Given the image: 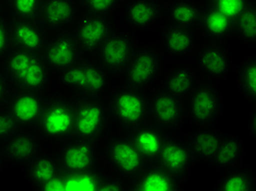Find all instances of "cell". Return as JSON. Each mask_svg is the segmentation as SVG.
I'll return each mask as SVG.
<instances>
[{
    "instance_id": "obj_16",
    "label": "cell",
    "mask_w": 256,
    "mask_h": 191,
    "mask_svg": "<svg viewBox=\"0 0 256 191\" xmlns=\"http://www.w3.org/2000/svg\"><path fill=\"white\" fill-rule=\"evenodd\" d=\"M149 113L154 123L162 129H173L183 118V105L181 98L171 94L166 90L158 91L151 97Z\"/></svg>"
},
{
    "instance_id": "obj_43",
    "label": "cell",
    "mask_w": 256,
    "mask_h": 191,
    "mask_svg": "<svg viewBox=\"0 0 256 191\" xmlns=\"http://www.w3.org/2000/svg\"><path fill=\"white\" fill-rule=\"evenodd\" d=\"M4 158H2V155H0V173L2 172V170H4Z\"/></svg>"
},
{
    "instance_id": "obj_32",
    "label": "cell",
    "mask_w": 256,
    "mask_h": 191,
    "mask_svg": "<svg viewBox=\"0 0 256 191\" xmlns=\"http://www.w3.org/2000/svg\"><path fill=\"white\" fill-rule=\"evenodd\" d=\"M196 85V74L190 67L174 68L166 74V90L178 98L190 94Z\"/></svg>"
},
{
    "instance_id": "obj_17",
    "label": "cell",
    "mask_w": 256,
    "mask_h": 191,
    "mask_svg": "<svg viewBox=\"0 0 256 191\" xmlns=\"http://www.w3.org/2000/svg\"><path fill=\"white\" fill-rule=\"evenodd\" d=\"M160 19L161 7L156 0H128L124 5L123 20L132 30H147Z\"/></svg>"
},
{
    "instance_id": "obj_24",
    "label": "cell",
    "mask_w": 256,
    "mask_h": 191,
    "mask_svg": "<svg viewBox=\"0 0 256 191\" xmlns=\"http://www.w3.org/2000/svg\"><path fill=\"white\" fill-rule=\"evenodd\" d=\"M198 26L202 34L216 40H226L234 36V19L210 5L202 10Z\"/></svg>"
},
{
    "instance_id": "obj_3",
    "label": "cell",
    "mask_w": 256,
    "mask_h": 191,
    "mask_svg": "<svg viewBox=\"0 0 256 191\" xmlns=\"http://www.w3.org/2000/svg\"><path fill=\"white\" fill-rule=\"evenodd\" d=\"M106 123L108 111L96 95H86L74 104V137L96 140L103 135Z\"/></svg>"
},
{
    "instance_id": "obj_18",
    "label": "cell",
    "mask_w": 256,
    "mask_h": 191,
    "mask_svg": "<svg viewBox=\"0 0 256 191\" xmlns=\"http://www.w3.org/2000/svg\"><path fill=\"white\" fill-rule=\"evenodd\" d=\"M181 181L161 165L144 167L132 177L130 189L137 191H176L181 189Z\"/></svg>"
},
{
    "instance_id": "obj_22",
    "label": "cell",
    "mask_w": 256,
    "mask_h": 191,
    "mask_svg": "<svg viewBox=\"0 0 256 191\" xmlns=\"http://www.w3.org/2000/svg\"><path fill=\"white\" fill-rule=\"evenodd\" d=\"M198 37L193 27L172 24L162 35V45L166 53L173 57H186L196 49Z\"/></svg>"
},
{
    "instance_id": "obj_31",
    "label": "cell",
    "mask_w": 256,
    "mask_h": 191,
    "mask_svg": "<svg viewBox=\"0 0 256 191\" xmlns=\"http://www.w3.org/2000/svg\"><path fill=\"white\" fill-rule=\"evenodd\" d=\"M236 81L242 97L251 105L256 101V57L244 58L236 66Z\"/></svg>"
},
{
    "instance_id": "obj_25",
    "label": "cell",
    "mask_w": 256,
    "mask_h": 191,
    "mask_svg": "<svg viewBox=\"0 0 256 191\" xmlns=\"http://www.w3.org/2000/svg\"><path fill=\"white\" fill-rule=\"evenodd\" d=\"M224 134L212 127H202L192 136L188 146L195 160L212 163Z\"/></svg>"
},
{
    "instance_id": "obj_19",
    "label": "cell",
    "mask_w": 256,
    "mask_h": 191,
    "mask_svg": "<svg viewBox=\"0 0 256 191\" xmlns=\"http://www.w3.org/2000/svg\"><path fill=\"white\" fill-rule=\"evenodd\" d=\"M76 13L74 0H43L36 19L46 31H56L68 25Z\"/></svg>"
},
{
    "instance_id": "obj_33",
    "label": "cell",
    "mask_w": 256,
    "mask_h": 191,
    "mask_svg": "<svg viewBox=\"0 0 256 191\" xmlns=\"http://www.w3.org/2000/svg\"><path fill=\"white\" fill-rule=\"evenodd\" d=\"M234 35L248 45L256 42V5L251 1L234 19Z\"/></svg>"
},
{
    "instance_id": "obj_15",
    "label": "cell",
    "mask_w": 256,
    "mask_h": 191,
    "mask_svg": "<svg viewBox=\"0 0 256 191\" xmlns=\"http://www.w3.org/2000/svg\"><path fill=\"white\" fill-rule=\"evenodd\" d=\"M112 33V26L106 15L86 14L74 25V36L84 50H98L106 38Z\"/></svg>"
},
{
    "instance_id": "obj_4",
    "label": "cell",
    "mask_w": 256,
    "mask_h": 191,
    "mask_svg": "<svg viewBox=\"0 0 256 191\" xmlns=\"http://www.w3.org/2000/svg\"><path fill=\"white\" fill-rule=\"evenodd\" d=\"M224 111V98L220 90L212 82L195 85L190 92V115L196 125L212 127Z\"/></svg>"
},
{
    "instance_id": "obj_38",
    "label": "cell",
    "mask_w": 256,
    "mask_h": 191,
    "mask_svg": "<svg viewBox=\"0 0 256 191\" xmlns=\"http://www.w3.org/2000/svg\"><path fill=\"white\" fill-rule=\"evenodd\" d=\"M12 46L9 21L2 16V18H0V58L4 57Z\"/></svg>"
},
{
    "instance_id": "obj_12",
    "label": "cell",
    "mask_w": 256,
    "mask_h": 191,
    "mask_svg": "<svg viewBox=\"0 0 256 191\" xmlns=\"http://www.w3.org/2000/svg\"><path fill=\"white\" fill-rule=\"evenodd\" d=\"M197 62L202 72L212 81H224L234 71V60L224 44L202 45L197 53Z\"/></svg>"
},
{
    "instance_id": "obj_21",
    "label": "cell",
    "mask_w": 256,
    "mask_h": 191,
    "mask_svg": "<svg viewBox=\"0 0 256 191\" xmlns=\"http://www.w3.org/2000/svg\"><path fill=\"white\" fill-rule=\"evenodd\" d=\"M40 149L38 138L31 132L18 131L6 141L2 155L6 160L16 164L28 163L36 158Z\"/></svg>"
},
{
    "instance_id": "obj_42",
    "label": "cell",
    "mask_w": 256,
    "mask_h": 191,
    "mask_svg": "<svg viewBox=\"0 0 256 191\" xmlns=\"http://www.w3.org/2000/svg\"><path fill=\"white\" fill-rule=\"evenodd\" d=\"M4 7L2 1L0 0V18H2L4 16Z\"/></svg>"
},
{
    "instance_id": "obj_7",
    "label": "cell",
    "mask_w": 256,
    "mask_h": 191,
    "mask_svg": "<svg viewBox=\"0 0 256 191\" xmlns=\"http://www.w3.org/2000/svg\"><path fill=\"white\" fill-rule=\"evenodd\" d=\"M161 65V57L154 49L144 47L135 50L124 69L128 84L139 90L147 88L159 76Z\"/></svg>"
},
{
    "instance_id": "obj_1",
    "label": "cell",
    "mask_w": 256,
    "mask_h": 191,
    "mask_svg": "<svg viewBox=\"0 0 256 191\" xmlns=\"http://www.w3.org/2000/svg\"><path fill=\"white\" fill-rule=\"evenodd\" d=\"M108 107L116 123L130 130L146 123L149 116L147 96L130 85L114 92Z\"/></svg>"
},
{
    "instance_id": "obj_30",
    "label": "cell",
    "mask_w": 256,
    "mask_h": 191,
    "mask_svg": "<svg viewBox=\"0 0 256 191\" xmlns=\"http://www.w3.org/2000/svg\"><path fill=\"white\" fill-rule=\"evenodd\" d=\"M38 54L24 48L12 46L4 57L2 70L11 83L14 84L30 67Z\"/></svg>"
},
{
    "instance_id": "obj_20",
    "label": "cell",
    "mask_w": 256,
    "mask_h": 191,
    "mask_svg": "<svg viewBox=\"0 0 256 191\" xmlns=\"http://www.w3.org/2000/svg\"><path fill=\"white\" fill-rule=\"evenodd\" d=\"M128 138L135 143L146 163H152L158 160L162 144L166 137L164 129L160 126L146 121L137 128L132 129V134Z\"/></svg>"
},
{
    "instance_id": "obj_26",
    "label": "cell",
    "mask_w": 256,
    "mask_h": 191,
    "mask_svg": "<svg viewBox=\"0 0 256 191\" xmlns=\"http://www.w3.org/2000/svg\"><path fill=\"white\" fill-rule=\"evenodd\" d=\"M256 177L251 167L238 166L224 172L214 191H255Z\"/></svg>"
},
{
    "instance_id": "obj_36",
    "label": "cell",
    "mask_w": 256,
    "mask_h": 191,
    "mask_svg": "<svg viewBox=\"0 0 256 191\" xmlns=\"http://www.w3.org/2000/svg\"><path fill=\"white\" fill-rule=\"evenodd\" d=\"M120 0H81V5L89 14L108 15L118 8Z\"/></svg>"
},
{
    "instance_id": "obj_29",
    "label": "cell",
    "mask_w": 256,
    "mask_h": 191,
    "mask_svg": "<svg viewBox=\"0 0 256 191\" xmlns=\"http://www.w3.org/2000/svg\"><path fill=\"white\" fill-rule=\"evenodd\" d=\"M202 10L193 0H174L168 8V18L172 24L186 27L198 25Z\"/></svg>"
},
{
    "instance_id": "obj_27",
    "label": "cell",
    "mask_w": 256,
    "mask_h": 191,
    "mask_svg": "<svg viewBox=\"0 0 256 191\" xmlns=\"http://www.w3.org/2000/svg\"><path fill=\"white\" fill-rule=\"evenodd\" d=\"M28 175L33 185L43 188L60 175V165L50 156H36L28 163Z\"/></svg>"
},
{
    "instance_id": "obj_10",
    "label": "cell",
    "mask_w": 256,
    "mask_h": 191,
    "mask_svg": "<svg viewBox=\"0 0 256 191\" xmlns=\"http://www.w3.org/2000/svg\"><path fill=\"white\" fill-rule=\"evenodd\" d=\"M96 163V150L91 140L74 137L60 150V165L69 174L90 172Z\"/></svg>"
},
{
    "instance_id": "obj_14",
    "label": "cell",
    "mask_w": 256,
    "mask_h": 191,
    "mask_svg": "<svg viewBox=\"0 0 256 191\" xmlns=\"http://www.w3.org/2000/svg\"><path fill=\"white\" fill-rule=\"evenodd\" d=\"M12 45L40 54L48 43L46 30L36 19L16 18L9 22Z\"/></svg>"
},
{
    "instance_id": "obj_28",
    "label": "cell",
    "mask_w": 256,
    "mask_h": 191,
    "mask_svg": "<svg viewBox=\"0 0 256 191\" xmlns=\"http://www.w3.org/2000/svg\"><path fill=\"white\" fill-rule=\"evenodd\" d=\"M50 68L46 65L42 55L38 54L26 72L16 81L14 85L20 90L40 92L48 85Z\"/></svg>"
},
{
    "instance_id": "obj_23",
    "label": "cell",
    "mask_w": 256,
    "mask_h": 191,
    "mask_svg": "<svg viewBox=\"0 0 256 191\" xmlns=\"http://www.w3.org/2000/svg\"><path fill=\"white\" fill-rule=\"evenodd\" d=\"M246 148L242 139L236 135H224L212 164L221 172L240 166Z\"/></svg>"
},
{
    "instance_id": "obj_40",
    "label": "cell",
    "mask_w": 256,
    "mask_h": 191,
    "mask_svg": "<svg viewBox=\"0 0 256 191\" xmlns=\"http://www.w3.org/2000/svg\"><path fill=\"white\" fill-rule=\"evenodd\" d=\"M9 96V80L2 69H0V106L6 103Z\"/></svg>"
},
{
    "instance_id": "obj_5",
    "label": "cell",
    "mask_w": 256,
    "mask_h": 191,
    "mask_svg": "<svg viewBox=\"0 0 256 191\" xmlns=\"http://www.w3.org/2000/svg\"><path fill=\"white\" fill-rule=\"evenodd\" d=\"M62 83L86 95L101 94L108 86V72L101 63L80 60L62 72Z\"/></svg>"
},
{
    "instance_id": "obj_41",
    "label": "cell",
    "mask_w": 256,
    "mask_h": 191,
    "mask_svg": "<svg viewBox=\"0 0 256 191\" xmlns=\"http://www.w3.org/2000/svg\"><path fill=\"white\" fill-rule=\"evenodd\" d=\"M248 134L253 139L256 136V111H255V105L252 107L251 112L248 115Z\"/></svg>"
},
{
    "instance_id": "obj_9",
    "label": "cell",
    "mask_w": 256,
    "mask_h": 191,
    "mask_svg": "<svg viewBox=\"0 0 256 191\" xmlns=\"http://www.w3.org/2000/svg\"><path fill=\"white\" fill-rule=\"evenodd\" d=\"M135 43L125 32H112L98 48L100 63L110 71L124 70L135 53Z\"/></svg>"
},
{
    "instance_id": "obj_39",
    "label": "cell",
    "mask_w": 256,
    "mask_h": 191,
    "mask_svg": "<svg viewBox=\"0 0 256 191\" xmlns=\"http://www.w3.org/2000/svg\"><path fill=\"white\" fill-rule=\"evenodd\" d=\"M98 190H124V183L116 176H106L98 179Z\"/></svg>"
},
{
    "instance_id": "obj_13",
    "label": "cell",
    "mask_w": 256,
    "mask_h": 191,
    "mask_svg": "<svg viewBox=\"0 0 256 191\" xmlns=\"http://www.w3.org/2000/svg\"><path fill=\"white\" fill-rule=\"evenodd\" d=\"M45 101L38 92L18 90L8 96L6 111L18 121L20 126H38Z\"/></svg>"
},
{
    "instance_id": "obj_8",
    "label": "cell",
    "mask_w": 256,
    "mask_h": 191,
    "mask_svg": "<svg viewBox=\"0 0 256 191\" xmlns=\"http://www.w3.org/2000/svg\"><path fill=\"white\" fill-rule=\"evenodd\" d=\"M108 159L120 175L128 178L136 176L147 164L130 138L113 139L108 146Z\"/></svg>"
},
{
    "instance_id": "obj_37",
    "label": "cell",
    "mask_w": 256,
    "mask_h": 191,
    "mask_svg": "<svg viewBox=\"0 0 256 191\" xmlns=\"http://www.w3.org/2000/svg\"><path fill=\"white\" fill-rule=\"evenodd\" d=\"M20 125L7 111H0V142H6L16 135Z\"/></svg>"
},
{
    "instance_id": "obj_34",
    "label": "cell",
    "mask_w": 256,
    "mask_h": 191,
    "mask_svg": "<svg viewBox=\"0 0 256 191\" xmlns=\"http://www.w3.org/2000/svg\"><path fill=\"white\" fill-rule=\"evenodd\" d=\"M43 0H8L11 13L16 18L36 19Z\"/></svg>"
},
{
    "instance_id": "obj_2",
    "label": "cell",
    "mask_w": 256,
    "mask_h": 191,
    "mask_svg": "<svg viewBox=\"0 0 256 191\" xmlns=\"http://www.w3.org/2000/svg\"><path fill=\"white\" fill-rule=\"evenodd\" d=\"M38 127L40 134L52 140H65L74 136V104L64 97L46 101Z\"/></svg>"
},
{
    "instance_id": "obj_6",
    "label": "cell",
    "mask_w": 256,
    "mask_h": 191,
    "mask_svg": "<svg viewBox=\"0 0 256 191\" xmlns=\"http://www.w3.org/2000/svg\"><path fill=\"white\" fill-rule=\"evenodd\" d=\"M82 53V47L72 34L60 32L46 43L42 57L50 70L62 72L79 62Z\"/></svg>"
},
{
    "instance_id": "obj_35",
    "label": "cell",
    "mask_w": 256,
    "mask_h": 191,
    "mask_svg": "<svg viewBox=\"0 0 256 191\" xmlns=\"http://www.w3.org/2000/svg\"><path fill=\"white\" fill-rule=\"evenodd\" d=\"M207 5L219 10L231 19H234L248 3L251 2V0H207Z\"/></svg>"
},
{
    "instance_id": "obj_11",
    "label": "cell",
    "mask_w": 256,
    "mask_h": 191,
    "mask_svg": "<svg viewBox=\"0 0 256 191\" xmlns=\"http://www.w3.org/2000/svg\"><path fill=\"white\" fill-rule=\"evenodd\" d=\"M158 160L162 167H164L180 181L190 176L195 162L188 143L176 138H166Z\"/></svg>"
}]
</instances>
